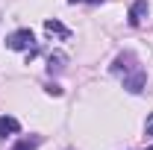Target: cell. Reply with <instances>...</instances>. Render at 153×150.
Listing matches in <instances>:
<instances>
[{"mask_svg": "<svg viewBox=\"0 0 153 150\" xmlns=\"http://www.w3.org/2000/svg\"><path fill=\"white\" fill-rule=\"evenodd\" d=\"M33 44H36L33 30H15L12 36L6 38V47H9V50H30Z\"/></svg>", "mask_w": 153, "mask_h": 150, "instance_id": "obj_1", "label": "cell"}, {"mask_svg": "<svg viewBox=\"0 0 153 150\" xmlns=\"http://www.w3.org/2000/svg\"><path fill=\"white\" fill-rule=\"evenodd\" d=\"M144 18H147V0H135L133 6H130V24L138 27Z\"/></svg>", "mask_w": 153, "mask_h": 150, "instance_id": "obj_4", "label": "cell"}, {"mask_svg": "<svg viewBox=\"0 0 153 150\" xmlns=\"http://www.w3.org/2000/svg\"><path fill=\"white\" fill-rule=\"evenodd\" d=\"M18 130H21L18 118H12V115H3V118H0V138H3L6 132H18Z\"/></svg>", "mask_w": 153, "mask_h": 150, "instance_id": "obj_5", "label": "cell"}, {"mask_svg": "<svg viewBox=\"0 0 153 150\" xmlns=\"http://www.w3.org/2000/svg\"><path fill=\"white\" fill-rule=\"evenodd\" d=\"M112 71H115V74H130V71H135V56L130 53V50H127V53H121V56L115 59Z\"/></svg>", "mask_w": 153, "mask_h": 150, "instance_id": "obj_3", "label": "cell"}, {"mask_svg": "<svg viewBox=\"0 0 153 150\" xmlns=\"http://www.w3.org/2000/svg\"><path fill=\"white\" fill-rule=\"evenodd\" d=\"M144 71L141 68H135V71H130V74H124V88L127 91H133V94H138L141 88H144Z\"/></svg>", "mask_w": 153, "mask_h": 150, "instance_id": "obj_2", "label": "cell"}, {"mask_svg": "<svg viewBox=\"0 0 153 150\" xmlns=\"http://www.w3.org/2000/svg\"><path fill=\"white\" fill-rule=\"evenodd\" d=\"M147 135H153V124H147Z\"/></svg>", "mask_w": 153, "mask_h": 150, "instance_id": "obj_8", "label": "cell"}, {"mask_svg": "<svg viewBox=\"0 0 153 150\" xmlns=\"http://www.w3.org/2000/svg\"><path fill=\"white\" fill-rule=\"evenodd\" d=\"M147 150H153V147H147Z\"/></svg>", "mask_w": 153, "mask_h": 150, "instance_id": "obj_10", "label": "cell"}, {"mask_svg": "<svg viewBox=\"0 0 153 150\" xmlns=\"http://www.w3.org/2000/svg\"><path fill=\"white\" fill-rule=\"evenodd\" d=\"M38 144H41V138H38V135H24L12 150H38Z\"/></svg>", "mask_w": 153, "mask_h": 150, "instance_id": "obj_6", "label": "cell"}, {"mask_svg": "<svg viewBox=\"0 0 153 150\" xmlns=\"http://www.w3.org/2000/svg\"><path fill=\"white\" fill-rule=\"evenodd\" d=\"M71 3H79V0H71Z\"/></svg>", "mask_w": 153, "mask_h": 150, "instance_id": "obj_9", "label": "cell"}, {"mask_svg": "<svg viewBox=\"0 0 153 150\" xmlns=\"http://www.w3.org/2000/svg\"><path fill=\"white\" fill-rule=\"evenodd\" d=\"M44 30H47V33H50V36H53V33H56V36H62V38H68V30H65V27H62V24H59V21H44Z\"/></svg>", "mask_w": 153, "mask_h": 150, "instance_id": "obj_7", "label": "cell"}]
</instances>
